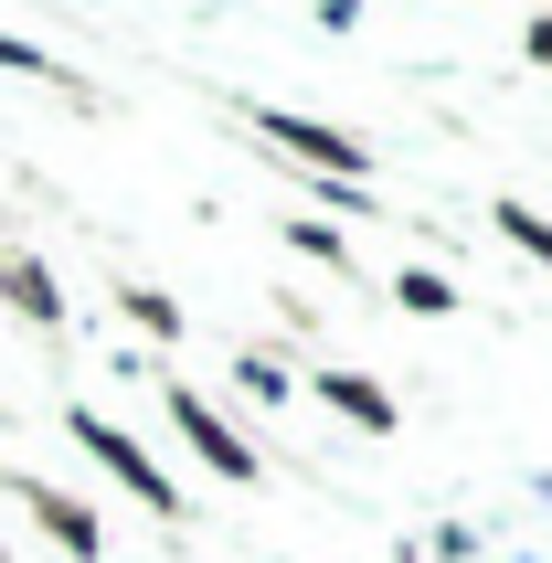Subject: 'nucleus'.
Listing matches in <instances>:
<instances>
[{
    "mask_svg": "<svg viewBox=\"0 0 552 563\" xmlns=\"http://www.w3.org/2000/svg\"><path fill=\"white\" fill-rule=\"evenodd\" d=\"M64 437L86 446L96 468H107V478L128 489V500L150 510V521H181V489H170V468H159V457H150L139 437H128V426H118L107 405H64Z\"/></svg>",
    "mask_w": 552,
    "mask_h": 563,
    "instance_id": "1",
    "label": "nucleus"
},
{
    "mask_svg": "<svg viewBox=\"0 0 552 563\" xmlns=\"http://www.w3.org/2000/svg\"><path fill=\"white\" fill-rule=\"evenodd\" d=\"M245 128L266 139V150H287L308 170V181H372V150L351 139V128H330V118H287V107H245Z\"/></svg>",
    "mask_w": 552,
    "mask_h": 563,
    "instance_id": "2",
    "label": "nucleus"
},
{
    "mask_svg": "<svg viewBox=\"0 0 552 563\" xmlns=\"http://www.w3.org/2000/svg\"><path fill=\"white\" fill-rule=\"evenodd\" d=\"M11 500H22V521L54 542L64 563H107V510H86L75 489H54V478H22V468H11Z\"/></svg>",
    "mask_w": 552,
    "mask_h": 563,
    "instance_id": "3",
    "label": "nucleus"
},
{
    "mask_svg": "<svg viewBox=\"0 0 552 563\" xmlns=\"http://www.w3.org/2000/svg\"><path fill=\"white\" fill-rule=\"evenodd\" d=\"M170 426H181V446H191V457H202L213 478H234V489H255V468H266V457H255V446L234 437V426H223V415L202 405L191 383H170Z\"/></svg>",
    "mask_w": 552,
    "mask_h": 563,
    "instance_id": "4",
    "label": "nucleus"
},
{
    "mask_svg": "<svg viewBox=\"0 0 552 563\" xmlns=\"http://www.w3.org/2000/svg\"><path fill=\"white\" fill-rule=\"evenodd\" d=\"M319 405H330L340 426H362V437H394V426H404V405H394L372 373H351V362H330V373H319Z\"/></svg>",
    "mask_w": 552,
    "mask_h": 563,
    "instance_id": "5",
    "label": "nucleus"
},
{
    "mask_svg": "<svg viewBox=\"0 0 552 563\" xmlns=\"http://www.w3.org/2000/svg\"><path fill=\"white\" fill-rule=\"evenodd\" d=\"M0 319H32V330H64V287L43 255H0Z\"/></svg>",
    "mask_w": 552,
    "mask_h": 563,
    "instance_id": "6",
    "label": "nucleus"
},
{
    "mask_svg": "<svg viewBox=\"0 0 552 563\" xmlns=\"http://www.w3.org/2000/svg\"><path fill=\"white\" fill-rule=\"evenodd\" d=\"M394 298H404L415 319H457V277H435V266H404V277H394Z\"/></svg>",
    "mask_w": 552,
    "mask_h": 563,
    "instance_id": "7",
    "label": "nucleus"
},
{
    "mask_svg": "<svg viewBox=\"0 0 552 563\" xmlns=\"http://www.w3.org/2000/svg\"><path fill=\"white\" fill-rule=\"evenodd\" d=\"M499 234H510L531 266H552V213H531V202H499Z\"/></svg>",
    "mask_w": 552,
    "mask_h": 563,
    "instance_id": "8",
    "label": "nucleus"
},
{
    "mask_svg": "<svg viewBox=\"0 0 552 563\" xmlns=\"http://www.w3.org/2000/svg\"><path fill=\"white\" fill-rule=\"evenodd\" d=\"M118 298H128V319H139V330H150L159 351L181 341V309H170V298H159V287H118Z\"/></svg>",
    "mask_w": 552,
    "mask_h": 563,
    "instance_id": "9",
    "label": "nucleus"
},
{
    "mask_svg": "<svg viewBox=\"0 0 552 563\" xmlns=\"http://www.w3.org/2000/svg\"><path fill=\"white\" fill-rule=\"evenodd\" d=\"M0 75H43V86H64V64L43 54V43H22V32H0Z\"/></svg>",
    "mask_w": 552,
    "mask_h": 563,
    "instance_id": "10",
    "label": "nucleus"
},
{
    "mask_svg": "<svg viewBox=\"0 0 552 563\" xmlns=\"http://www.w3.org/2000/svg\"><path fill=\"white\" fill-rule=\"evenodd\" d=\"M245 394H266V405H287L298 383H287V362H245Z\"/></svg>",
    "mask_w": 552,
    "mask_h": 563,
    "instance_id": "11",
    "label": "nucleus"
},
{
    "mask_svg": "<svg viewBox=\"0 0 552 563\" xmlns=\"http://www.w3.org/2000/svg\"><path fill=\"white\" fill-rule=\"evenodd\" d=\"M521 54H531V64H552V11H531V22H521Z\"/></svg>",
    "mask_w": 552,
    "mask_h": 563,
    "instance_id": "12",
    "label": "nucleus"
},
{
    "mask_svg": "<svg viewBox=\"0 0 552 563\" xmlns=\"http://www.w3.org/2000/svg\"><path fill=\"white\" fill-rule=\"evenodd\" d=\"M0 563H11V553H0Z\"/></svg>",
    "mask_w": 552,
    "mask_h": 563,
    "instance_id": "13",
    "label": "nucleus"
}]
</instances>
